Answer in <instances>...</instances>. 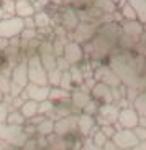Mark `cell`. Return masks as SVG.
I'll list each match as a JSON object with an SVG mask.
<instances>
[{
	"label": "cell",
	"instance_id": "obj_16",
	"mask_svg": "<svg viewBox=\"0 0 146 150\" xmlns=\"http://www.w3.org/2000/svg\"><path fill=\"white\" fill-rule=\"evenodd\" d=\"M28 96L31 97V101L44 102L49 97V88L40 86V84H31L30 88H28Z\"/></svg>",
	"mask_w": 146,
	"mask_h": 150
},
{
	"label": "cell",
	"instance_id": "obj_33",
	"mask_svg": "<svg viewBox=\"0 0 146 150\" xmlns=\"http://www.w3.org/2000/svg\"><path fill=\"white\" fill-rule=\"evenodd\" d=\"M113 2H115V4L118 5V8H120V7H122V5H123L125 2H126V0H113Z\"/></svg>",
	"mask_w": 146,
	"mask_h": 150
},
{
	"label": "cell",
	"instance_id": "obj_6",
	"mask_svg": "<svg viewBox=\"0 0 146 150\" xmlns=\"http://www.w3.org/2000/svg\"><path fill=\"white\" fill-rule=\"evenodd\" d=\"M98 27H100V25L92 23V22H80L79 25H77V28L72 31L74 41L79 43V45H85L87 41H90L94 36L97 35Z\"/></svg>",
	"mask_w": 146,
	"mask_h": 150
},
{
	"label": "cell",
	"instance_id": "obj_18",
	"mask_svg": "<svg viewBox=\"0 0 146 150\" xmlns=\"http://www.w3.org/2000/svg\"><path fill=\"white\" fill-rule=\"evenodd\" d=\"M128 2L131 4V7L136 12L138 20L143 25H146V0H128Z\"/></svg>",
	"mask_w": 146,
	"mask_h": 150
},
{
	"label": "cell",
	"instance_id": "obj_23",
	"mask_svg": "<svg viewBox=\"0 0 146 150\" xmlns=\"http://www.w3.org/2000/svg\"><path fill=\"white\" fill-rule=\"evenodd\" d=\"M90 139L94 140V144H95V145L102 147V149L105 147V144H107V142H108V139H107V137L103 135L102 132H100V129H98L97 132L94 130V132H92V135H90Z\"/></svg>",
	"mask_w": 146,
	"mask_h": 150
},
{
	"label": "cell",
	"instance_id": "obj_9",
	"mask_svg": "<svg viewBox=\"0 0 146 150\" xmlns=\"http://www.w3.org/2000/svg\"><path fill=\"white\" fill-rule=\"evenodd\" d=\"M90 99H92V94H90V89L85 84L74 86V89H72V93H71V104L74 109L84 110V107L87 106V102Z\"/></svg>",
	"mask_w": 146,
	"mask_h": 150
},
{
	"label": "cell",
	"instance_id": "obj_2",
	"mask_svg": "<svg viewBox=\"0 0 146 150\" xmlns=\"http://www.w3.org/2000/svg\"><path fill=\"white\" fill-rule=\"evenodd\" d=\"M108 66L120 76L125 86H135L138 78L146 69V56L128 50L115 48L113 53L108 56Z\"/></svg>",
	"mask_w": 146,
	"mask_h": 150
},
{
	"label": "cell",
	"instance_id": "obj_15",
	"mask_svg": "<svg viewBox=\"0 0 146 150\" xmlns=\"http://www.w3.org/2000/svg\"><path fill=\"white\" fill-rule=\"evenodd\" d=\"M80 23V18H79V13L75 12L74 8H67L64 13H62V17H61V25H62V28L66 31H69V33H72V31L77 28V25Z\"/></svg>",
	"mask_w": 146,
	"mask_h": 150
},
{
	"label": "cell",
	"instance_id": "obj_14",
	"mask_svg": "<svg viewBox=\"0 0 146 150\" xmlns=\"http://www.w3.org/2000/svg\"><path fill=\"white\" fill-rule=\"evenodd\" d=\"M95 127H97V120H95V117L90 114H85V112H82V114L77 117V130H79L82 135H92V132L95 130Z\"/></svg>",
	"mask_w": 146,
	"mask_h": 150
},
{
	"label": "cell",
	"instance_id": "obj_11",
	"mask_svg": "<svg viewBox=\"0 0 146 150\" xmlns=\"http://www.w3.org/2000/svg\"><path fill=\"white\" fill-rule=\"evenodd\" d=\"M77 130V117L67 115V117H61L54 122V132L59 137H66L71 135Z\"/></svg>",
	"mask_w": 146,
	"mask_h": 150
},
{
	"label": "cell",
	"instance_id": "obj_22",
	"mask_svg": "<svg viewBox=\"0 0 146 150\" xmlns=\"http://www.w3.org/2000/svg\"><path fill=\"white\" fill-rule=\"evenodd\" d=\"M117 130H118L117 124H105V125H100V132H102L108 140H112V137L115 135Z\"/></svg>",
	"mask_w": 146,
	"mask_h": 150
},
{
	"label": "cell",
	"instance_id": "obj_1",
	"mask_svg": "<svg viewBox=\"0 0 146 150\" xmlns=\"http://www.w3.org/2000/svg\"><path fill=\"white\" fill-rule=\"evenodd\" d=\"M122 35V28L118 22H105L98 27L97 35L90 41L82 45L84 54L90 58L92 61H102L107 59L113 53V50L118 46V38Z\"/></svg>",
	"mask_w": 146,
	"mask_h": 150
},
{
	"label": "cell",
	"instance_id": "obj_20",
	"mask_svg": "<svg viewBox=\"0 0 146 150\" xmlns=\"http://www.w3.org/2000/svg\"><path fill=\"white\" fill-rule=\"evenodd\" d=\"M118 12L122 13V18H125V20H138L136 12H135V8L131 7V4H130L128 0H126L122 7H120Z\"/></svg>",
	"mask_w": 146,
	"mask_h": 150
},
{
	"label": "cell",
	"instance_id": "obj_25",
	"mask_svg": "<svg viewBox=\"0 0 146 150\" xmlns=\"http://www.w3.org/2000/svg\"><path fill=\"white\" fill-rule=\"evenodd\" d=\"M38 109H40L38 102H36V101H30L28 104H25V107H23V114L28 115V117H31V115H35V112Z\"/></svg>",
	"mask_w": 146,
	"mask_h": 150
},
{
	"label": "cell",
	"instance_id": "obj_8",
	"mask_svg": "<svg viewBox=\"0 0 146 150\" xmlns=\"http://www.w3.org/2000/svg\"><path fill=\"white\" fill-rule=\"evenodd\" d=\"M140 125V115L133 106L128 107H123L120 109V114H118V119H117V127L118 129H135Z\"/></svg>",
	"mask_w": 146,
	"mask_h": 150
},
{
	"label": "cell",
	"instance_id": "obj_28",
	"mask_svg": "<svg viewBox=\"0 0 146 150\" xmlns=\"http://www.w3.org/2000/svg\"><path fill=\"white\" fill-rule=\"evenodd\" d=\"M133 130H135V134H136V137H138V140H140V142L146 140V125L140 124V125H138V127H135Z\"/></svg>",
	"mask_w": 146,
	"mask_h": 150
},
{
	"label": "cell",
	"instance_id": "obj_4",
	"mask_svg": "<svg viewBox=\"0 0 146 150\" xmlns=\"http://www.w3.org/2000/svg\"><path fill=\"white\" fill-rule=\"evenodd\" d=\"M120 114V107L115 102H102L98 106L97 112V125H105V124H117Z\"/></svg>",
	"mask_w": 146,
	"mask_h": 150
},
{
	"label": "cell",
	"instance_id": "obj_19",
	"mask_svg": "<svg viewBox=\"0 0 146 150\" xmlns=\"http://www.w3.org/2000/svg\"><path fill=\"white\" fill-rule=\"evenodd\" d=\"M131 106L138 112L140 117H146V91L145 93H140L135 97V101L131 102Z\"/></svg>",
	"mask_w": 146,
	"mask_h": 150
},
{
	"label": "cell",
	"instance_id": "obj_17",
	"mask_svg": "<svg viewBox=\"0 0 146 150\" xmlns=\"http://www.w3.org/2000/svg\"><path fill=\"white\" fill-rule=\"evenodd\" d=\"M94 7H97L107 15H113L118 10V5L113 0H94Z\"/></svg>",
	"mask_w": 146,
	"mask_h": 150
},
{
	"label": "cell",
	"instance_id": "obj_7",
	"mask_svg": "<svg viewBox=\"0 0 146 150\" xmlns=\"http://www.w3.org/2000/svg\"><path fill=\"white\" fill-rule=\"evenodd\" d=\"M28 79L33 81V84H40V86L48 84V71L44 69L40 56L31 59L30 66H28Z\"/></svg>",
	"mask_w": 146,
	"mask_h": 150
},
{
	"label": "cell",
	"instance_id": "obj_5",
	"mask_svg": "<svg viewBox=\"0 0 146 150\" xmlns=\"http://www.w3.org/2000/svg\"><path fill=\"white\" fill-rule=\"evenodd\" d=\"M112 142L120 150H131L140 140H138V137L133 129H118L115 132V135L112 137Z\"/></svg>",
	"mask_w": 146,
	"mask_h": 150
},
{
	"label": "cell",
	"instance_id": "obj_24",
	"mask_svg": "<svg viewBox=\"0 0 146 150\" xmlns=\"http://www.w3.org/2000/svg\"><path fill=\"white\" fill-rule=\"evenodd\" d=\"M69 5L75 10H82V8H87L90 5H94V0H69Z\"/></svg>",
	"mask_w": 146,
	"mask_h": 150
},
{
	"label": "cell",
	"instance_id": "obj_12",
	"mask_svg": "<svg viewBox=\"0 0 146 150\" xmlns=\"http://www.w3.org/2000/svg\"><path fill=\"white\" fill-rule=\"evenodd\" d=\"M62 58H64L71 66L72 64H79V63L82 61V58H84V48H82V45L75 43V41H69V43H66Z\"/></svg>",
	"mask_w": 146,
	"mask_h": 150
},
{
	"label": "cell",
	"instance_id": "obj_3",
	"mask_svg": "<svg viewBox=\"0 0 146 150\" xmlns=\"http://www.w3.org/2000/svg\"><path fill=\"white\" fill-rule=\"evenodd\" d=\"M94 78H95V81L103 83V84H107V86H110V88H118V86L123 84L122 79H120V76L117 74L108 64L95 66V69H94Z\"/></svg>",
	"mask_w": 146,
	"mask_h": 150
},
{
	"label": "cell",
	"instance_id": "obj_26",
	"mask_svg": "<svg viewBox=\"0 0 146 150\" xmlns=\"http://www.w3.org/2000/svg\"><path fill=\"white\" fill-rule=\"evenodd\" d=\"M38 130H40L41 134H51V132H54V122H51V120H43Z\"/></svg>",
	"mask_w": 146,
	"mask_h": 150
},
{
	"label": "cell",
	"instance_id": "obj_32",
	"mask_svg": "<svg viewBox=\"0 0 146 150\" xmlns=\"http://www.w3.org/2000/svg\"><path fill=\"white\" fill-rule=\"evenodd\" d=\"M131 150H146V140H141V142H138L136 145L133 147Z\"/></svg>",
	"mask_w": 146,
	"mask_h": 150
},
{
	"label": "cell",
	"instance_id": "obj_27",
	"mask_svg": "<svg viewBox=\"0 0 146 150\" xmlns=\"http://www.w3.org/2000/svg\"><path fill=\"white\" fill-rule=\"evenodd\" d=\"M135 88H136L140 93H145L146 91V71H143V74L138 78V81L135 83Z\"/></svg>",
	"mask_w": 146,
	"mask_h": 150
},
{
	"label": "cell",
	"instance_id": "obj_10",
	"mask_svg": "<svg viewBox=\"0 0 146 150\" xmlns=\"http://www.w3.org/2000/svg\"><path fill=\"white\" fill-rule=\"evenodd\" d=\"M120 28H122V33L131 36L135 40H141L146 35V25H143L140 20H125L123 18L120 22Z\"/></svg>",
	"mask_w": 146,
	"mask_h": 150
},
{
	"label": "cell",
	"instance_id": "obj_13",
	"mask_svg": "<svg viewBox=\"0 0 146 150\" xmlns=\"http://www.w3.org/2000/svg\"><path fill=\"white\" fill-rule=\"evenodd\" d=\"M90 94L98 102H115L113 101V91H112V88L107 86V84H103V83H98V81L90 89Z\"/></svg>",
	"mask_w": 146,
	"mask_h": 150
},
{
	"label": "cell",
	"instance_id": "obj_21",
	"mask_svg": "<svg viewBox=\"0 0 146 150\" xmlns=\"http://www.w3.org/2000/svg\"><path fill=\"white\" fill-rule=\"evenodd\" d=\"M69 73H71V78H72L74 86H80V84H84V71L80 69L79 66L72 64V66L69 68Z\"/></svg>",
	"mask_w": 146,
	"mask_h": 150
},
{
	"label": "cell",
	"instance_id": "obj_30",
	"mask_svg": "<svg viewBox=\"0 0 146 150\" xmlns=\"http://www.w3.org/2000/svg\"><path fill=\"white\" fill-rule=\"evenodd\" d=\"M36 23H38V27H48V23H49V18L48 15H44V13H40V15H36Z\"/></svg>",
	"mask_w": 146,
	"mask_h": 150
},
{
	"label": "cell",
	"instance_id": "obj_31",
	"mask_svg": "<svg viewBox=\"0 0 146 150\" xmlns=\"http://www.w3.org/2000/svg\"><path fill=\"white\" fill-rule=\"evenodd\" d=\"M103 150H120V149H118V147H117L112 140H108V142L105 144V147H103Z\"/></svg>",
	"mask_w": 146,
	"mask_h": 150
},
{
	"label": "cell",
	"instance_id": "obj_29",
	"mask_svg": "<svg viewBox=\"0 0 146 150\" xmlns=\"http://www.w3.org/2000/svg\"><path fill=\"white\" fill-rule=\"evenodd\" d=\"M79 150H103V149L102 147H98V145H95L92 139H87V140L82 144V147H80Z\"/></svg>",
	"mask_w": 146,
	"mask_h": 150
}]
</instances>
